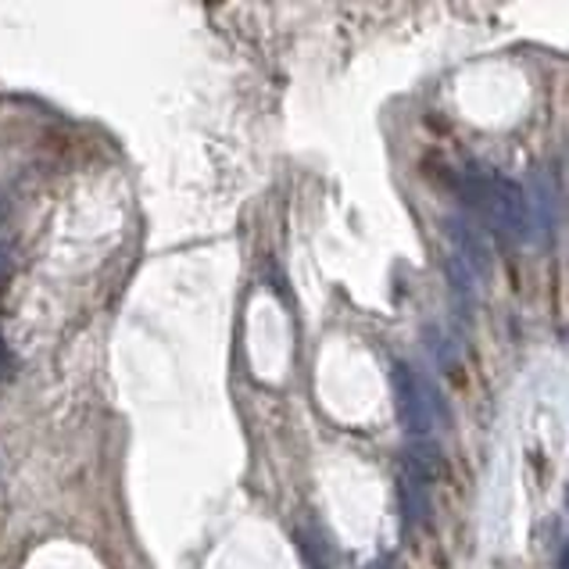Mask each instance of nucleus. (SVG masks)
Returning a JSON list of instances; mask_svg holds the SVG:
<instances>
[{
    "mask_svg": "<svg viewBox=\"0 0 569 569\" xmlns=\"http://www.w3.org/2000/svg\"><path fill=\"white\" fill-rule=\"evenodd\" d=\"M8 269H11V243L0 240V287L8 280Z\"/></svg>",
    "mask_w": 569,
    "mask_h": 569,
    "instance_id": "obj_8",
    "label": "nucleus"
},
{
    "mask_svg": "<svg viewBox=\"0 0 569 569\" xmlns=\"http://www.w3.org/2000/svg\"><path fill=\"white\" fill-rule=\"evenodd\" d=\"M523 193H527L533 237H551V230L559 226V187H556V180H551L545 169H538L530 176V183L523 187Z\"/></svg>",
    "mask_w": 569,
    "mask_h": 569,
    "instance_id": "obj_4",
    "label": "nucleus"
},
{
    "mask_svg": "<svg viewBox=\"0 0 569 569\" xmlns=\"http://www.w3.org/2000/svg\"><path fill=\"white\" fill-rule=\"evenodd\" d=\"M445 230L451 237V254L459 258V262L469 272H473L477 280H483V276L491 272V248H487L483 233L469 219H462V216H448L445 219Z\"/></svg>",
    "mask_w": 569,
    "mask_h": 569,
    "instance_id": "obj_3",
    "label": "nucleus"
},
{
    "mask_svg": "<svg viewBox=\"0 0 569 569\" xmlns=\"http://www.w3.org/2000/svg\"><path fill=\"white\" fill-rule=\"evenodd\" d=\"M430 477H422L412 466L401 462V509L412 527H422L430 519Z\"/></svg>",
    "mask_w": 569,
    "mask_h": 569,
    "instance_id": "obj_5",
    "label": "nucleus"
},
{
    "mask_svg": "<svg viewBox=\"0 0 569 569\" xmlns=\"http://www.w3.org/2000/svg\"><path fill=\"white\" fill-rule=\"evenodd\" d=\"M395 395H398V416L412 441H427L437 427L448 422V405L441 398V390H437L430 377H422L416 366L395 362Z\"/></svg>",
    "mask_w": 569,
    "mask_h": 569,
    "instance_id": "obj_2",
    "label": "nucleus"
},
{
    "mask_svg": "<svg viewBox=\"0 0 569 569\" xmlns=\"http://www.w3.org/2000/svg\"><path fill=\"white\" fill-rule=\"evenodd\" d=\"M8 372V348H4V340H0V377Z\"/></svg>",
    "mask_w": 569,
    "mask_h": 569,
    "instance_id": "obj_9",
    "label": "nucleus"
},
{
    "mask_svg": "<svg viewBox=\"0 0 569 569\" xmlns=\"http://www.w3.org/2000/svg\"><path fill=\"white\" fill-rule=\"evenodd\" d=\"M427 345H430V351H433V359H437V366H441L445 372H455L459 369V355H455V345L451 340L441 333V330H427Z\"/></svg>",
    "mask_w": 569,
    "mask_h": 569,
    "instance_id": "obj_7",
    "label": "nucleus"
},
{
    "mask_svg": "<svg viewBox=\"0 0 569 569\" xmlns=\"http://www.w3.org/2000/svg\"><path fill=\"white\" fill-rule=\"evenodd\" d=\"M445 269H448V287H451V298H455V305H462L466 308V316L473 312V305H477V290H480V280L473 272H469L459 258L455 254H448V262H445Z\"/></svg>",
    "mask_w": 569,
    "mask_h": 569,
    "instance_id": "obj_6",
    "label": "nucleus"
},
{
    "mask_svg": "<svg viewBox=\"0 0 569 569\" xmlns=\"http://www.w3.org/2000/svg\"><path fill=\"white\" fill-rule=\"evenodd\" d=\"M462 180H466V193L483 204L487 219L495 222V230L501 237L512 240V243L533 240L527 193L516 180H509V176H498V172H466Z\"/></svg>",
    "mask_w": 569,
    "mask_h": 569,
    "instance_id": "obj_1",
    "label": "nucleus"
}]
</instances>
